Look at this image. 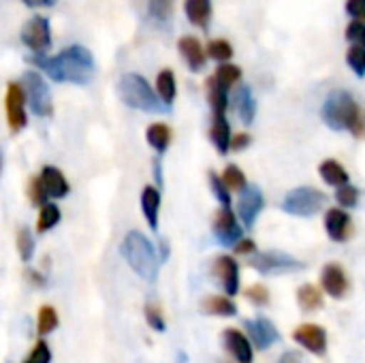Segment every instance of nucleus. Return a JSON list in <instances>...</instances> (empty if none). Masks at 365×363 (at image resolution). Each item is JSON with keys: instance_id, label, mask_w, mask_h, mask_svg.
Here are the masks:
<instances>
[{"instance_id": "nucleus-20", "label": "nucleus", "mask_w": 365, "mask_h": 363, "mask_svg": "<svg viewBox=\"0 0 365 363\" xmlns=\"http://www.w3.org/2000/svg\"><path fill=\"white\" fill-rule=\"evenodd\" d=\"M231 137H233V131H231V122L227 113H212L210 141L220 156H227L231 152Z\"/></svg>"}, {"instance_id": "nucleus-35", "label": "nucleus", "mask_w": 365, "mask_h": 363, "mask_svg": "<svg viewBox=\"0 0 365 363\" xmlns=\"http://www.w3.org/2000/svg\"><path fill=\"white\" fill-rule=\"evenodd\" d=\"M15 246H17V252H19V259L24 263H28L32 257H34V235L28 227H19L17 229V235H15Z\"/></svg>"}, {"instance_id": "nucleus-48", "label": "nucleus", "mask_w": 365, "mask_h": 363, "mask_svg": "<svg viewBox=\"0 0 365 363\" xmlns=\"http://www.w3.org/2000/svg\"><path fill=\"white\" fill-rule=\"evenodd\" d=\"M26 278H28L32 285H36V287H45V285H47V278H45L41 272H36V270H26Z\"/></svg>"}, {"instance_id": "nucleus-2", "label": "nucleus", "mask_w": 365, "mask_h": 363, "mask_svg": "<svg viewBox=\"0 0 365 363\" xmlns=\"http://www.w3.org/2000/svg\"><path fill=\"white\" fill-rule=\"evenodd\" d=\"M321 118L331 131H344L355 139H365V109L344 88H336L325 96Z\"/></svg>"}, {"instance_id": "nucleus-13", "label": "nucleus", "mask_w": 365, "mask_h": 363, "mask_svg": "<svg viewBox=\"0 0 365 363\" xmlns=\"http://www.w3.org/2000/svg\"><path fill=\"white\" fill-rule=\"evenodd\" d=\"M212 274L229 297H235L240 293V263L231 255L216 257L212 263Z\"/></svg>"}, {"instance_id": "nucleus-38", "label": "nucleus", "mask_w": 365, "mask_h": 363, "mask_svg": "<svg viewBox=\"0 0 365 363\" xmlns=\"http://www.w3.org/2000/svg\"><path fill=\"white\" fill-rule=\"evenodd\" d=\"M26 195H28V199H30V203L32 205H36V208H41V205H45L47 201H49V193H47V188H45V184H43V180H41V175H32L30 180H28V184H26Z\"/></svg>"}, {"instance_id": "nucleus-8", "label": "nucleus", "mask_w": 365, "mask_h": 363, "mask_svg": "<svg viewBox=\"0 0 365 363\" xmlns=\"http://www.w3.org/2000/svg\"><path fill=\"white\" fill-rule=\"evenodd\" d=\"M212 233L216 242L225 248H233L244 237V225L240 223L233 208H218L212 218Z\"/></svg>"}, {"instance_id": "nucleus-23", "label": "nucleus", "mask_w": 365, "mask_h": 363, "mask_svg": "<svg viewBox=\"0 0 365 363\" xmlns=\"http://www.w3.org/2000/svg\"><path fill=\"white\" fill-rule=\"evenodd\" d=\"M205 98H207L212 113H227L231 107V92L227 88H222L214 75H210L205 79Z\"/></svg>"}, {"instance_id": "nucleus-27", "label": "nucleus", "mask_w": 365, "mask_h": 363, "mask_svg": "<svg viewBox=\"0 0 365 363\" xmlns=\"http://www.w3.org/2000/svg\"><path fill=\"white\" fill-rule=\"evenodd\" d=\"M201 310L210 317H235L237 306L229 295H210L201 302Z\"/></svg>"}, {"instance_id": "nucleus-43", "label": "nucleus", "mask_w": 365, "mask_h": 363, "mask_svg": "<svg viewBox=\"0 0 365 363\" xmlns=\"http://www.w3.org/2000/svg\"><path fill=\"white\" fill-rule=\"evenodd\" d=\"M51 362V349L45 340H38L32 351L28 353V357L24 359V363H49Z\"/></svg>"}, {"instance_id": "nucleus-3", "label": "nucleus", "mask_w": 365, "mask_h": 363, "mask_svg": "<svg viewBox=\"0 0 365 363\" xmlns=\"http://www.w3.org/2000/svg\"><path fill=\"white\" fill-rule=\"evenodd\" d=\"M120 255L128 267L148 282H154L160 267V257L154 244L141 231H128L120 242Z\"/></svg>"}, {"instance_id": "nucleus-37", "label": "nucleus", "mask_w": 365, "mask_h": 363, "mask_svg": "<svg viewBox=\"0 0 365 363\" xmlns=\"http://www.w3.org/2000/svg\"><path fill=\"white\" fill-rule=\"evenodd\" d=\"M58 323H60V319H58L56 308L43 306L38 310V317H36V332H38V336H47V334L56 332L58 329Z\"/></svg>"}, {"instance_id": "nucleus-5", "label": "nucleus", "mask_w": 365, "mask_h": 363, "mask_svg": "<svg viewBox=\"0 0 365 363\" xmlns=\"http://www.w3.org/2000/svg\"><path fill=\"white\" fill-rule=\"evenodd\" d=\"M329 203V195L317 186H297L289 190L280 203V210L289 216L297 218H312L323 212Z\"/></svg>"}, {"instance_id": "nucleus-25", "label": "nucleus", "mask_w": 365, "mask_h": 363, "mask_svg": "<svg viewBox=\"0 0 365 363\" xmlns=\"http://www.w3.org/2000/svg\"><path fill=\"white\" fill-rule=\"evenodd\" d=\"M184 13L192 26L207 30L214 15V4L212 0H184Z\"/></svg>"}, {"instance_id": "nucleus-29", "label": "nucleus", "mask_w": 365, "mask_h": 363, "mask_svg": "<svg viewBox=\"0 0 365 363\" xmlns=\"http://www.w3.org/2000/svg\"><path fill=\"white\" fill-rule=\"evenodd\" d=\"M214 77H216V81H218L222 88H227V90L231 92V90L242 81L244 71H242V66H237V64H233V62H220L218 68L214 71Z\"/></svg>"}, {"instance_id": "nucleus-9", "label": "nucleus", "mask_w": 365, "mask_h": 363, "mask_svg": "<svg viewBox=\"0 0 365 363\" xmlns=\"http://www.w3.org/2000/svg\"><path fill=\"white\" fill-rule=\"evenodd\" d=\"M21 43L32 53H47L51 47V26L45 15H32L19 32Z\"/></svg>"}, {"instance_id": "nucleus-52", "label": "nucleus", "mask_w": 365, "mask_h": 363, "mask_svg": "<svg viewBox=\"0 0 365 363\" xmlns=\"http://www.w3.org/2000/svg\"><path fill=\"white\" fill-rule=\"evenodd\" d=\"M188 362V357L184 355V353H180V357H178V363H186Z\"/></svg>"}, {"instance_id": "nucleus-4", "label": "nucleus", "mask_w": 365, "mask_h": 363, "mask_svg": "<svg viewBox=\"0 0 365 363\" xmlns=\"http://www.w3.org/2000/svg\"><path fill=\"white\" fill-rule=\"evenodd\" d=\"M118 94H120V101L130 109H137L143 113L169 111V107L158 98L152 83L139 73H124L118 81Z\"/></svg>"}, {"instance_id": "nucleus-11", "label": "nucleus", "mask_w": 365, "mask_h": 363, "mask_svg": "<svg viewBox=\"0 0 365 363\" xmlns=\"http://www.w3.org/2000/svg\"><path fill=\"white\" fill-rule=\"evenodd\" d=\"M26 94L21 83L11 81L6 86V96H4V109H6V124L13 135L21 133L28 126V111H26Z\"/></svg>"}, {"instance_id": "nucleus-16", "label": "nucleus", "mask_w": 365, "mask_h": 363, "mask_svg": "<svg viewBox=\"0 0 365 363\" xmlns=\"http://www.w3.org/2000/svg\"><path fill=\"white\" fill-rule=\"evenodd\" d=\"M293 340L304 347L306 351L323 357L327 353V332L321 327V325H312V323H306V325H299L295 332H293Z\"/></svg>"}, {"instance_id": "nucleus-39", "label": "nucleus", "mask_w": 365, "mask_h": 363, "mask_svg": "<svg viewBox=\"0 0 365 363\" xmlns=\"http://www.w3.org/2000/svg\"><path fill=\"white\" fill-rule=\"evenodd\" d=\"M346 64H349V68L359 77V79H364L365 77V47L361 45H349V49H346Z\"/></svg>"}, {"instance_id": "nucleus-46", "label": "nucleus", "mask_w": 365, "mask_h": 363, "mask_svg": "<svg viewBox=\"0 0 365 363\" xmlns=\"http://www.w3.org/2000/svg\"><path fill=\"white\" fill-rule=\"evenodd\" d=\"M252 145V135L250 133H237L231 137V152H244Z\"/></svg>"}, {"instance_id": "nucleus-7", "label": "nucleus", "mask_w": 365, "mask_h": 363, "mask_svg": "<svg viewBox=\"0 0 365 363\" xmlns=\"http://www.w3.org/2000/svg\"><path fill=\"white\" fill-rule=\"evenodd\" d=\"M248 265L252 270H257L263 276H282V274H295L302 272L306 265L295 259L289 252L282 250H265V252H255L248 257Z\"/></svg>"}, {"instance_id": "nucleus-32", "label": "nucleus", "mask_w": 365, "mask_h": 363, "mask_svg": "<svg viewBox=\"0 0 365 363\" xmlns=\"http://www.w3.org/2000/svg\"><path fill=\"white\" fill-rule=\"evenodd\" d=\"M220 178H222V182L227 184V188H229L231 193H237V195L248 186V178H246L244 169H242L240 165H235V163H229V165L225 167V171L220 173Z\"/></svg>"}, {"instance_id": "nucleus-30", "label": "nucleus", "mask_w": 365, "mask_h": 363, "mask_svg": "<svg viewBox=\"0 0 365 363\" xmlns=\"http://www.w3.org/2000/svg\"><path fill=\"white\" fill-rule=\"evenodd\" d=\"M62 220V212L56 203L47 201L45 205L38 208V220H36V233H47L53 227H58Z\"/></svg>"}, {"instance_id": "nucleus-40", "label": "nucleus", "mask_w": 365, "mask_h": 363, "mask_svg": "<svg viewBox=\"0 0 365 363\" xmlns=\"http://www.w3.org/2000/svg\"><path fill=\"white\" fill-rule=\"evenodd\" d=\"M175 0H148V15L156 21H167L173 15Z\"/></svg>"}, {"instance_id": "nucleus-41", "label": "nucleus", "mask_w": 365, "mask_h": 363, "mask_svg": "<svg viewBox=\"0 0 365 363\" xmlns=\"http://www.w3.org/2000/svg\"><path fill=\"white\" fill-rule=\"evenodd\" d=\"M344 39L349 41V45H361V47H365V21L351 19L349 26L344 28Z\"/></svg>"}, {"instance_id": "nucleus-49", "label": "nucleus", "mask_w": 365, "mask_h": 363, "mask_svg": "<svg viewBox=\"0 0 365 363\" xmlns=\"http://www.w3.org/2000/svg\"><path fill=\"white\" fill-rule=\"evenodd\" d=\"M30 9H41V6H53L58 0H21Z\"/></svg>"}, {"instance_id": "nucleus-24", "label": "nucleus", "mask_w": 365, "mask_h": 363, "mask_svg": "<svg viewBox=\"0 0 365 363\" xmlns=\"http://www.w3.org/2000/svg\"><path fill=\"white\" fill-rule=\"evenodd\" d=\"M319 175L321 180L329 186V188H340L344 184L351 182V173L346 171V167L336 160V158H325L321 165H319Z\"/></svg>"}, {"instance_id": "nucleus-15", "label": "nucleus", "mask_w": 365, "mask_h": 363, "mask_svg": "<svg viewBox=\"0 0 365 363\" xmlns=\"http://www.w3.org/2000/svg\"><path fill=\"white\" fill-rule=\"evenodd\" d=\"M244 327L248 332V340L259 349V351H267L272 349L278 340H280V332L276 329V325L265 319V317H257L255 321H244Z\"/></svg>"}, {"instance_id": "nucleus-17", "label": "nucleus", "mask_w": 365, "mask_h": 363, "mask_svg": "<svg viewBox=\"0 0 365 363\" xmlns=\"http://www.w3.org/2000/svg\"><path fill=\"white\" fill-rule=\"evenodd\" d=\"M178 51L182 56V60L186 62V66L192 71V73H201L207 64V53H205V47L203 43L192 36V34H184L180 36L178 41Z\"/></svg>"}, {"instance_id": "nucleus-6", "label": "nucleus", "mask_w": 365, "mask_h": 363, "mask_svg": "<svg viewBox=\"0 0 365 363\" xmlns=\"http://www.w3.org/2000/svg\"><path fill=\"white\" fill-rule=\"evenodd\" d=\"M21 88L26 94V103L30 105L32 113L38 118H51L53 116V101L47 79L38 71H26L21 75Z\"/></svg>"}, {"instance_id": "nucleus-31", "label": "nucleus", "mask_w": 365, "mask_h": 363, "mask_svg": "<svg viewBox=\"0 0 365 363\" xmlns=\"http://www.w3.org/2000/svg\"><path fill=\"white\" fill-rule=\"evenodd\" d=\"M297 304L306 312H314L323 308V293L314 285H304L297 289Z\"/></svg>"}, {"instance_id": "nucleus-34", "label": "nucleus", "mask_w": 365, "mask_h": 363, "mask_svg": "<svg viewBox=\"0 0 365 363\" xmlns=\"http://www.w3.org/2000/svg\"><path fill=\"white\" fill-rule=\"evenodd\" d=\"M207 182H210V188H212L214 199H216L222 208H231V205H233V193L227 188V184L222 182L220 173H216L214 169L207 171Z\"/></svg>"}, {"instance_id": "nucleus-26", "label": "nucleus", "mask_w": 365, "mask_h": 363, "mask_svg": "<svg viewBox=\"0 0 365 363\" xmlns=\"http://www.w3.org/2000/svg\"><path fill=\"white\" fill-rule=\"evenodd\" d=\"M145 139H148V145L156 152V154H165L171 145V139H173V133L169 128V124L165 122H154L145 128Z\"/></svg>"}, {"instance_id": "nucleus-10", "label": "nucleus", "mask_w": 365, "mask_h": 363, "mask_svg": "<svg viewBox=\"0 0 365 363\" xmlns=\"http://www.w3.org/2000/svg\"><path fill=\"white\" fill-rule=\"evenodd\" d=\"M267 201H265V195L263 190L257 186V184H248L240 197H237V203H235V214L240 218V223L246 227V229H252L259 220V216L263 214Z\"/></svg>"}, {"instance_id": "nucleus-42", "label": "nucleus", "mask_w": 365, "mask_h": 363, "mask_svg": "<svg viewBox=\"0 0 365 363\" xmlns=\"http://www.w3.org/2000/svg\"><path fill=\"white\" fill-rule=\"evenodd\" d=\"M145 321H148V325H150L154 332H158V334H163V332L167 329L165 317H163V312H160V308H158L156 304H148V306H145Z\"/></svg>"}, {"instance_id": "nucleus-1", "label": "nucleus", "mask_w": 365, "mask_h": 363, "mask_svg": "<svg viewBox=\"0 0 365 363\" xmlns=\"http://www.w3.org/2000/svg\"><path fill=\"white\" fill-rule=\"evenodd\" d=\"M28 62L58 83L88 86L96 75V60L92 51L83 45H68L56 56L34 53L28 58Z\"/></svg>"}, {"instance_id": "nucleus-12", "label": "nucleus", "mask_w": 365, "mask_h": 363, "mask_svg": "<svg viewBox=\"0 0 365 363\" xmlns=\"http://www.w3.org/2000/svg\"><path fill=\"white\" fill-rule=\"evenodd\" d=\"M325 233L336 244H346L353 235V216L344 208H327L323 216Z\"/></svg>"}, {"instance_id": "nucleus-33", "label": "nucleus", "mask_w": 365, "mask_h": 363, "mask_svg": "<svg viewBox=\"0 0 365 363\" xmlns=\"http://www.w3.org/2000/svg\"><path fill=\"white\" fill-rule=\"evenodd\" d=\"M205 53H207V58H212L220 64V62H231L235 56V49L227 39H212L205 45Z\"/></svg>"}, {"instance_id": "nucleus-36", "label": "nucleus", "mask_w": 365, "mask_h": 363, "mask_svg": "<svg viewBox=\"0 0 365 363\" xmlns=\"http://www.w3.org/2000/svg\"><path fill=\"white\" fill-rule=\"evenodd\" d=\"M334 199H336V203H338L340 208H344V210H353V208H357V205H359V201H361V190L349 182V184H344V186L336 188Z\"/></svg>"}, {"instance_id": "nucleus-22", "label": "nucleus", "mask_w": 365, "mask_h": 363, "mask_svg": "<svg viewBox=\"0 0 365 363\" xmlns=\"http://www.w3.org/2000/svg\"><path fill=\"white\" fill-rule=\"evenodd\" d=\"M160 203H163V197H160L158 186L148 184V186L141 190V212H143V218H145V223H148V227H150L152 231L158 229Z\"/></svg>"}, {"instance_id": "nucleus-21", "label": "nucleus", "mask_w": 365, "mask_h": 363, "mask_svg": "<svg viewBox=\"0 0 365 363\" xmlns=\"http://www.w3.org/2000/svg\"><path fill=\"white\" fill-rule=\"evenodd\" d=\"M41 180L49 193V199H64L71 193V184H68L66 175L62 173V169H58L53 165H45L41 169Z\"/></svg>"}, {"instance_id": "nucleus-44", "label": "nucleus", "mask_w": 365, "mask_h": 363, "mask_svg": "<svg viewBox=\"0 0 365 363\" xmlns=\"http://www.w3.org/2000/svg\"><path fill=\"white\" fill-rule=\"evenodd\" d=\"M246 297L257 304V306H267L269 304V291L263 287V285H252L248 291H246Z\"/></svg>"}, {"instance_id": "nucleus-50", "label": "nucleus", "mask_w": 365, "mask_h": 363, "mask_svg": "<svg viewBox=\"0 0 365 363\" xmlns=\"http://www.w3.org/2000/svg\"><path fill=\"white\" fill-rule=\"evenodd\" d=\"M278 363H302V359H299V355L295 351H287V353H282Z\"/></svg>"}, {"instance_id": "nucleus-18", "label": "nucleus", "mask_w": 365, "mask_h": 363, "mask_svg": "<svg viewBox=\"0 0 365 363\" xmlns=\"http://www.w3.org/2000/svg\"><path fill=\"white\" fill-rule=\"evenodd\" d=\"M222 344H225V351L237 363H252L255 359L252 342L235 327H229L222 332Z\"/></svg>"}, {"instance_id": "nucleus-47", "label": "nucleus", "mask_w": 365, "mask_h": 363, "mask_svg": "<svg viewBox=\"0 0 365 363\" xmlns=\"http://www.w3.org/2000/svg\"><path fill=\"white\" fill-rule=\"evenodd\" d=\"M233 250H235V255L250 257V255L257 252V244H255V240H250V237H242V240L233 246Z\"/></svg>"}, {"instance_id": "nucleus-19", "label": "nucleus", "mask_w": 365, "mask_h": 363, "mask_svg": "<svg viewBox=\"0 0 365 363\" xmlns=\"http://www.w3.org/2000/svg\"><path fill=\"white\" fill-rule=\"evenodd\" d=\"M233 107L237 111V118L242 120V124L250 126L255 124V118H257V111H259V105H257V98L252 94V88L248 83H237L233 88Z\"/></svg>"}, {"instance_id": "nucleus-51", "label": "nucleus", "mask_w": 365, "mask_h": 363, "mask_svg": "<svg viewBox=\"0 0 365 363\" xmlns=\"http://www.w3.org/2000/svg\"><path fill=\"white\" fill-rule=\"evenodd\" d=\"M167 257H169V246H167V242L163 240V242H160V261H167Z\"/></svg>"}, {"instance_id": "nucleus-45", "label": "nucleus", "mask_w": 365, "mask_h": 363, "mask_svg": "<svg viewBox=\"0 0 365 363\" xmlns=\"http://www.w3.org/2000/svg\"><path fill=\"white\" fill-rule=\"evenodd\" d=\"M344 11L351 19H359L365 21V0H346L344 2Z\"/></svg>"}, {"instance_id": "nucleus-14", "label": "nucleus", "mask_w": 365, "mask_h": 363, "mask_svg": "<svg viewBox=\"0 0 365 363\" xmlns=\"http://www.w3.org/2000/svg\"><path fill=\"white\" fill-rule=\"evenodd\" d=\"M321 287L334 300H344L351 291V280L340 263H327L321 272Z\"/></svg>"}, {"instance_id": "nucleus-28", "label": "nucleus", "mask_w": 365, "mask_h": 363, "mask_svg": "<svg viewBox=\"0 0 365 363\" xmlns=\"http://www.w3.org/2000/svg\"><path fill=\"white\" fill-rule=\"evenodd\" d=\"M156 94L171 109V105L175 103V96H178V79L171 68H163L156 75Z\"/></svg>"}]
</instances>
